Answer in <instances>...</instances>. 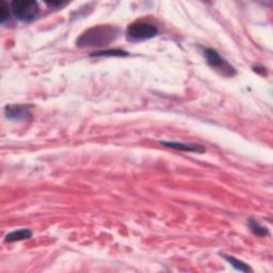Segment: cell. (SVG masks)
Returning a JSON list of instances; mask_svg holds the SVG:
<instances>
[{
    "instance_id": "2",
    "label": "cell",
    "mask_w": 273,
    "mask_h": 273,
    "mask_svg": "<svg viewBox=\"0 0 273 273\" xmlns=\"http://www.w3.org/2000/svg\"><path fill=\"white\" fill-rule=\"evenodd\" d=\"M158 28L148 21H135L126 30L127 39L132 42H141L153 39L158 34Z\"/></svg>"
},
{
    "instance_id": "11",
    "label": "cell",
    "mask_w": 273,
    "mask_h": 273,
    "mask_svg": "<svg viewBox=\"0 0 273 273\" xmlns=\"http://www.w3.org/2000/svg\"><path fill=\"white\" fill-rule=\"evenodd\" d=\"M11 6L5 1H1V4H0V21L2 25L11 20Z\"/></svg>"
},
{
    "instance_id": "5",
    "label": "cell",
    "mask_w": 273,
    "mask_h": 273,
    "mask_svg": "<svg viewBox=\"0 0 273 273\" xmlns=\"http://www.w3.org/2000/svg\"><path fill=\"white\" fill-rule=\"evenodd\" d=\"M159 143L165 147H170V148L181 150V151H189V153L202 154L206 150V148H205L203 145H201V144H195V143H183V142H175V141H160Z\"/></svg>"
},
{
    "instance_id": "4",
    "label": "cell",
    "mask_w": 273,
    "mask_h": 273,
    "mask_svg": "<svg viewBox=\"0 0 273 273\" xmlns=\"http://www.w3.org/2000/svg\"><path fill=\"white\" fill-rule=\"evenodd\" d=\"M204 56L206 58V61L208 65L212 68H215L220 74H222L226 77H232V76L236 75V70L224 60L221 56L218 54V51L212 48H205Z\"/></svg>"
},
{
    "instance_id": "7",
    "label": "cell",
    "mask_w": 273,
    "mask_h": 273,
    "mask_svg": "<svg viewBox=\"0 0 273 273\" xmlns=\"http://www.w3.org/2000/svg\"><path fill=\"white\" fill-rule=\"evenodd\" d=\"M32 237V232L29 229H21L16 230L9 233L5 236V242H16L21 240H27Z\"/></svg>"
},
{
    "instance_id": "9",
    "label": "cell",
    "mask_w": 273,
    "mask_h": 273,
    "mask_svg": "<svg viewBox=\"0 0 273 273\" xmlns=\"http://www.w3.org/2000/svg\"><path fill=\"white\" fill-rule=\"evenodd\" d=\"M223 259L229 263L232 267H234L235 269H237L239 271H242V272H250L252 271L251 268H250L247 264H245L244 262H241L237 259H235V257L233 256H230V255H225V254H222Z\"/></svg>"
},
{
    "instance_id": "12",
    "label": "cell",
    "mask_w": 273,
    "mask_h": 273,
    "mask_svg": "<svg viewBox=\"0 0 273 273\" xmlns=\"http://www.w3.org/2000/svg\"><path fill=\"white\" fill-rule=\"evenodd\" d=\"M47 4L50 5V6H60V7H61V6L65 5L66 3L65 2H47Z\"/></svg>"
},
{
    "instance_id": "8",
    "label": "cell",
    "mask_w": 273,
    "mask_h": 273,
    "mask_svg": "<svg viewBox=\"0 0 273 273\" xmlns=\"http://www.w3.org/2000/svg\"><path fill=\"white\" fill-rule=\"evenodd\" d=\"M128 52L123 49H105L91 54V57H126Z\"/></svg>"
},
{
    "instance_id": "3",
    "label": "cell",
    "mask_w": 273,
    "mask_h": 273,
    "mask_svg": "<svg viewBox=\"0 0 273 273\" xmlns=\"http://www.w3.org/2000/svg\"><path fill=\"white\" fill-rule=\"evenodd\" d=\"M10 6L14 17L25 22L33 21L40 14L39 4L30 0H15L10 3Z\"/></svg>"
},
{
    "instance_id": "1",
    "label": "cell",
    "mask_w": 273,
    "mask_h": 273,
    "mask_svg": "<svg viewBox=\"0 0 273 273\" xmlns=\"http://www.w3.org/2000/svg\"><path fill=\"white\" fill-rule=\"evenodd\" d=\"M119 34L120 30L115 26H95L83 32L76 43L81 48L107 46L117 39Z\"/></svg>"
},
{
    "instance_id": "6",
    "label": "cell",
    "mask_w": 273,
    "mask_h": 273,
    "mask_svg": "<svg viewBox=\"0 0 273 273\" xmlns=\"http://www.w3.org/2000/svg\"><path fill=\"white\" fill-rule=\"evenodd\" d=\"M5 117L13 121H25L30 117L29 107L25 105H10L4 109Z\"/></svg>"
},
{
    "instance_id": "10",
    "label": "cell",
    "mask_w": 273,
    "mask_h": 273,
    "mask_svg": "<svg viewBox=\"0 0 273 273\" xmlns=\"http://www.w3.org/2000/svg\"><path fill=\"white\" fill-rule=\"evenodd\" d=\"M249 226H250V229H251L252 233L255 234L256 236L264 237V236H267L269 233L267 227L262 226L259 222L255 221V220H252V219L249 221Z\"/></svg>"
}]
</instances>
